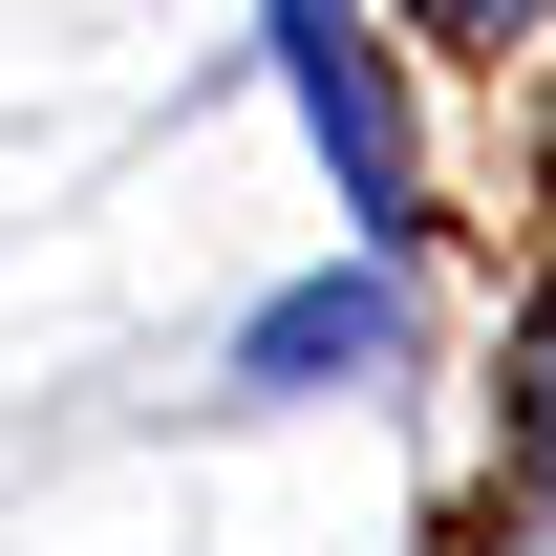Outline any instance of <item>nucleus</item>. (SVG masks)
Returning <instances> with one entry per match:
<instances>
[{
  "instance_id": "1",
  "label": "nucleus",
  "mask_w": 556,
  "mask_h": 556,
  "mask_svg": "<svg viewBox=\"0 0 556 556\" xmlns=\"http://www.w3.org/2000/svg\"><path fill=\"white\" fill-rule=\"evenodd\" d=\"M278 86H300V129H321V172H343L364 236H407V86H386V43H364L343 0H278Z\"/></svg>"
},
{
  "instance_id": "2",
  "label": "nucleus",
  "mask_w": 556,
  "mask_h": 556,
  "mask_svg": "<svg viewBox=\"0 0 556 556\" xmlns=\"http://www.w3.org/2000/svg\"><path fill=\"white\" fill-rule=\"evenodd\" d=\"M386 343H407L386 278H300V300H257V343H236V364H257V386H321V364H386Z\"/></svg>"
},
{
  "instance_id": "3",
  "label": "nucleus",
  "mask_w": 556,
  "mask_h": 556,
  "mask_svg": "<svg viewBox=\"0 0 556 556\" xmlns=\"http://www.w3.org/2000/svg\"><path fill=\"white\" fill-rule=\"evenodd\" d=\"M514 428H535V492H556V321H535V386H514Z\"/></svg>"
},
{
  "instance_id": "4",
  "label": "nucleus",
  "mask_w": 556,
  "mask_h": 556,
  "mask_svg": "<svg viewBox=\"0 0 556 556\" xmlns=\"http://www.w3.org/2000/svg\"><path fill=\"white\" fill-rule=\"evenodd\" d=\"M428 22H450V43H514V22H535V0H428Z\"/></svg>"
}]
</instances>
